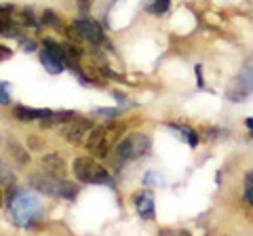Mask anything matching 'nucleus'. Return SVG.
<instances>
[{"label": "nucleus", "mask_w": 253, "mask_h": 236, "mask_svg": "<svg viewBox=\"0 0 253 236\" xmlns=\"http://www.w3.org/2000/svg\"><path fill=\"white\" fill-rule=\"evenodd\" d=\"M21 46H23V51L26 53H32L36 49V42L32 40V38H21Z\"/></svg>", "instance_id": "412c9836"}, {"label": "nucleus", "mask_w": 253, "mask_h": 236, "mask_svg": "<svg viewBox=\"0 0 253 236\" xmlns=\"http://www.w3.org/2000/svg\"><path fill=\"white\" fill-rule=\"evenodd\" d=\"M11 97H9V84L6 82H0V104H9Z\"/></svg>", "instance_id": "6ab92c4d"}, {"label": "nucleus", "mask_w": 253, "mask_h": 236, "mask_svg": "<svg viewBox=\"0 0 253 236\" xmlns=\"http://www.w3.org/2000/svg\"><path fill=\"white\" fill-rule=\"evenodd\" d=\"M74 30H76L78 36L84 38V40H89V42H99L101 36H104L101 34V28L91 19H76L74 21Z\"/></svg>", "instance_id": "1a4fd4ad"}, {"label": "nucleus", "mask_w": 253, "mask_h": 236, "mask_svg": "<svg viewBox=\"0 0 253 236\" xmlns=\"http://www.w3.org/2000/svg\"><path fill=\"white\" fill-rule=\"evenodd\" d=\"M91 122L86 120V118H78L74 116L72 120H68V124L63 127V137H66L70 144H81L83 137L86 133H91Z\"/></svg>", "instance_id": "6e6552de"}, {"label": "nucleus", "mask_w": 253, "mask_h": 236, "mask_svg": "<svg viewBox=\"0 0 253 236\" xmlns=\"http://www.w3.org/2000/svg\"><path fill=\"white\" fill-rule=\"evenodd\" d=\"M95 114H99V116H104V118H114L118 114V110H110V108H97L95 110Z\"/></svg>", "instance_id": "aec40b11"}, {"label": "nucleus", "mask_w": 253, "mask_h": 236, "mask_svg": "<svg viewBox=\"0 0 253 236\" xmlns=\"http://www.w3.org/2000/svg\"><path fill=\"white\" fill-rule=\"evenodd\" d=\"M251 91H253V68L247 66L232 78L230 84H228L226 97L230 101H234V104H241V101H245V97H247Z\"/></svg>", "instance_id": "0eeeda50"}, {"label": "nucleus", "mask_w": 253, "mask_h": 236, "mask_svg": "<svg viewBox=\"0 0 253 236\" xmlns=\"http://www.w3.org/2000/svg\"><path fill=\"white\" fill-rule=\"evenodd\" d=\"M243 198L247 200V204H253V171H249L247 177H245V184H243Z\"/></svg>", "instance_id": "dca6fc26"}, {"label": "nucleus", "mask_w": 253, "mask_h": 236, "mask_svg": "<svg viewBox=\"0 0 253 236\" xmlns=\"http://www.w3.org/2000/svg\"><path fill=\"white\" fill-rule=\"evenodd\" d=\"M0 184L9 186V188L15 186V173L11 171V167L4 160H0Z\"/></svg>", "instance_id": "4468645a"}, {"label": "nucleus", "mask_w": 253, "mask_h": 236, "mask_svg": "<svg viewBox=\"0 0 253 236\" xmlns=\"http://www.w3.org/2000/svg\"><path fill=\"white\" fill-rule=\"evenodd\" d=\"M169 2L171 0H148V4H146V9L148 13H152V15H161L169 9Z\"/></svg>", "instance_id": "2eb2a0df"}, {"label": "nucleus", "mask_w": 253, "mask_h": 236, "mask_svg": "<svg viewBox=\"0 0 253 236\" xmlns=\"http://www.w3.org/2000/svg\"><path fill=\"white\" fill-rule=\"evenodd\" d=\"M245 124H247V129L253 133V118H247V120H245Z\"/></svg>", "instance_id": "5701e85b"}, {"label": "nucleus", "mask_w": 253, "mask_h": 236, "mask_svg": "<svg viewBox=\"0 0 253 236\" xmlns=\"http://www.w3.org/2000/svg\"><path fill=\"white\" fill-rule=\"evenodd\" d=\"M11 49H6V46H2V44H0V61H4V59H9L11 57Z\"/></svg>", "instance_id": "4be33fe9"}, {"label": "nucleus", "mask_w": 253, "mask_h": 236, "mask_svg": "<svg viewBox=\"0 0 253 236\" xmlns=\"http://www.w3.org/2000/svg\"><path fill=\"white\" fill-rule=\"evenodd\" d=\"M0 156H2L4 162L13 169H23L30 162L28 150L13 135H9V133L0 135Z\"/></svg>", "instance_id": "39448f33"}, {"label": "nucleus", "mask_w": 253, "mask_h": 236, "mask_svg": "<svg viewBox=\"0 0 253 236\" xmlns=\"http://www.w3.org/2000/svg\"><path fill=\"white\" fill-rule=\"evenodd\" d=\"M72 171L78 182L83 184H95V186H112V177L110 173L101 167L99 162H95L89 156H81L72 164Z\"/></svg>", "instance_id": "7ed1b4c3"}, {"label": "nucleus", "mask_w": 253, "mask_h": 236, "mask_svg": "<svg viewBox=\"0 0 253 236\" xmlns=\"http://www.w3.org/2000/svg\"><path fill=\"white\" fill-rule=\"evenodd\" d=\"M53 112L51 110H41V108H26V106H17L13 110V116L19 120H34V118H49Z\"/></svg>", "instance_id": "f8f14e48"}, {"label": "nucleus", "mask_w": 253, "mask_h": 236, "mask_svg": "<svg viewBox=\"0 0 253 236\" xmlns=\"http://www.w3.org/2000/svg\"><path fill=\"white\" fill-rule=\"evenodd\" d=\"M9 207L13 219L19 226H28L32 219H36V215H41V200L30 192H15L9 198Z\"/></svg>", "instance_id": "20e7f679"}, {"label": "nucleus", "mask_w": 253, "mask_h": 236, "mask_svg": "<svg viewBox=\"0 0 253 236\" xmlns=\"http://www.w3.org/2000/svg\"><path fill=\"white\" fill-rule=\"evenodd\" d=\"M137 207V213L144 219H154V196L152 192H137L133 196Z\"/></svg>", "instance_id": "9d476101"}, {"label": "nucleus", "mask_w": 253, "mask_h": 236, "mask_svg": "<svg viewBox=\"0 0 253 236\" xmlns=\"http://www.w3.org/2000/svg\"><path fill=\"white\" fill-rule=\"evenodd\" d=\"M173 129L181 131V135L186 137V141H188L190 146H196V144H199V137H196V133L190 129V127H184V124H173Z\"/></svg>", "instance_id": "f3484780"}, {"label": "nucleus", "mask_w": 253, "mask_h": 236, "mask_svg": "<svg viewBox=\"0 0 253 236\" xmlns=\"http://www.w3.org/2000/svg\"><path fill=\"white\" fill-rule=\"evenodd\" d=\"M0 207H2V194H0Z\"/></svg>", "instance_id": "b1692460"}, {"label": "nucleus", "mask_w": 253, "mask_h": 236, "mask_svg": "<svg viewBox=\"0 0 253 236\" xmlns=\"http://www.w3.org/2000/svg\"><path fill=\"white\" fill-rule=\"evenodd\" d=\"M121 131H123V124H116V122H108V124H101L97 129H91L89 133V139H86V150H89L93 156H104L110 154V150L114 148V144L121 137Z\"/></svg>", "instance_id": "f03ea898"}, {"label": "nucleus", "mask_w": 253, "mask_h": 236, "mask_svg": "<svg viewBox=\"0 0 253 236\" xmlns=\"http://www.w3.org/2000/svg\"><path fill=\"white\" fill-rule=\"evenodd\" d=\"M41 167L44 173H49V175H55V177H63L66 175V162L59 154H49L44 156L41 160Z\"/></svg>", "instance_id": "9b49d317"}, {"label": "nucleus", "mask_w": 253, "mask_h": 236, "mask_svg": "<svg viewBox=\"0 0 253 236\" xmlns=\"http://www.w3.org/2000/svg\"><path fill=\"white\" fill-rule=\"evenodd\" d=\"M30 186L34 188L36 192L46 194V196H55V198H66V200H72L76 198L78 194V186L68 182L63 177H55L49 175V173H34L30 177Z\"/></svg>", "instance_id": "f257e3e1"}, {"label": "nucleus", "mask_w": 253, "mask_h": 236, "mask_svg": "<svg viewBox=\"0 0 253 236\" xmlns=\"http://www.w3.org/2000/svg\"><path fill=\"white\" fill-rule=\"evenodd\" d=\"M13 6H0V26H4V23L13 21Z\"/></svg>", "instance_id": "a211bd4d"}, {"label": "nucleus", "mask_w": 253, "mask_h": 236, "mask_svg": "<svg viewBox=\"0 0 253 236\" xmlns=\"http://www.w3.org/2000/svg\"><path fill=\"white\" fill-rule=\"evenodd\" d=\"M41 61H42V66L46 68V72H51V74H59L63 70V66H66V61L55 57V55L49 53L46 49H42V53H41Z\"/></svg>", "instance_id": "ddd939ff"}, {"label": "nucleus", "mask_w": 253, "mask_h": 236, "mask_svg": "<svg viewBox=\"0 0 253 236\" xmlns=\"http://www.w3.org/2000/svg\"><path fill=\"white\" fill-rule=\"evenodd\" d=\"M150 150V137L144 133H131L126 135L116 148V158L125 162V160H135L139 156H144Z\"/></svg>", "instance_id": "423d86ee"}]
</instances>
